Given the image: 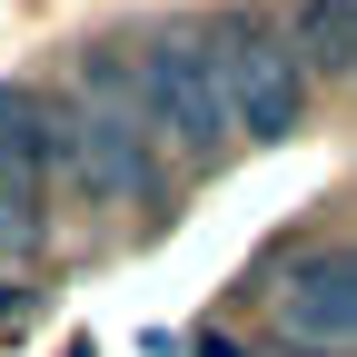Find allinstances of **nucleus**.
Masks as SVG:
<instances>
[{
	"instance_id": "obj_5",
	"label": "nucleus",
	"mask_w": 357,
	"mask_h": 357,
	"mask_svg": "<svg viewBox=\"0 0 357 357\" xmlns=\"http://www.w3.org/2000/svg\"><path fill=\"white\" fill-rule=\"evenodd\" d=\"M0 238H20V248L50 238V129H40V89H0Z\"/></svg>"
},
{
	"instance_id": "obj_6",
	"label": "nucleus",
	"mask_w": 357,
	"mask_h": 357,
	"mask_svg": "<svg viewBox=\"0 0 357 357\" xmlns=\"http://www.w3.org/2000/svg\"><path fill=\"white\" fill-rule=\"evenodd\" d=\"M288 30L307 40V60H318V70H357V0H298Z\"/></svg>"
},
{
	"instance_id": "obj_7",
	"label": "nucleus",
	"mask_w": 357,
	"mask_h": 357,
	"mask_svg": "<svg viewBox=\"0 0 357 357\" xmlns=\"http://www.w3.org/2000/svg\"><path fill=\"white\" fill-rule=\"evenodd\" d=\"M189 357H238V337H229V328H199V337H189Z\"/></svg>"
},
{
	"instance_id": "obj_1",
	"label": "nucleus",
	"mask_w": 357,
	"mask_h": 357,
	"mask_svg": "<svg viewBox=\"0 0 357 357\" xmlns=\"http://www.w3.org/2000/svg\"><path fill=\"white\" fill-rule=\"evenodd\" d=\"M40 129H50V178L79 189L89 208H139V218L169 208V159H159V139L139 129L129 100H89V89L50 100L40 89Z\"/></svg>"
},
{
	"instance_id": "obj_8",
	"label": "nucleus",
	"mask_w": 357,
	"mask_h": 357,
	"mask_svg": "<svg viewBox=\"0 0 357 357\" xmlns=\"http://www.w3.org/2000/svg\"><path fill=\"white\" fill-rule=\"evenodd\" d=\"M0 318H20V278H10V258H0Z\"/></svg>"
},
{
	"instance_id": "obj_3",
	"label": "nucleus",
	"mask_w": 357,
	"mask_h": 357,
	"mask_svg": "<svg viewBox=\"0 0 357 357\" xmlns=\"http://www.w3.org/2000/svg\"><path fill=\"white\" fill-rule=\"evenodd\" d=\"M218 89H229V119H238V139H298V119H307V60H298V40L278 20H218Z\"/></svg>"
},
{
	"instance_id": "obj_2",
	"label": "nucleus",
	"mask_w": 357,
	"mask_h": 357,
	"mask_svg": "<svg viewBox=\"0 0 357 357\" xmlns=\"http://www.w3.org/2000/svg\"><path fill=\"white\" fill-rule=\"evenodd\" d=\"M129 109H139V129L159 149H178L189 169H218L238 139L229 119V89H218V50L189 30H149L139 60H129Z\"/></svg>"
},
{
	"instance_id": "obj_4",
	"label": "nucleus",
	"mask_w": 357,
	"mask_h": 357,
	"mask_svg": "<svg viewBox=\"0 0 357 357\" xmlns=\"http://www.w3.org/2000/svg\"><path fill=\"white\" fill-rule=\"evenodd\" d=\"M278 337L298 357H357V248L298 258L278 288Z\"/></svg>"
}]
</instances>
